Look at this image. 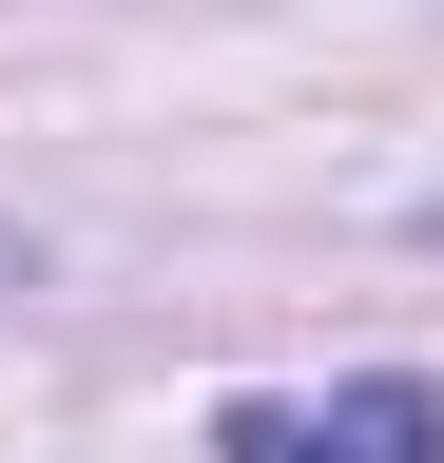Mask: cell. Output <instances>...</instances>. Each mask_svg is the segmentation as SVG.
I'll return each instance as SVG.
<instances>
[{"label":"cell","instance_id":"obj_1","mask_svg":"<svg viewBox=\"0 0 444 463\" xmlns=\"http://www.w3.org/2000/svg\"><path fill=\"white\" fill-rule=\"evenodd\" d=\"M251 463H444V386H348V405H309V425H232Z\"/></svg>","mask_w":444,"mask_h":463},{"label":"cell","instance_id":"obj_2","mask_svg":"<svg viewBox=\"0 0 444 463\" xmlns=\"http://www.w3.org/2000/svg\"><path fill=\"white\" fill-rule=\"evenodd\" d=\"M0 289H39V232H0Z\"/></svg>","mask_w":444,"mask_h":463},{"label":"cell","instance_id":"obj_3","mask_svg":"<svg viewBox=\"0 0 444 463\" xmlns=\"http://www.w3.org/2000/svg\"><path fill=\"white\" fill-rule=\"evenodd\" d=\"M425 232H444V213H425Z\"/></svg>","mask_w":444,"mask_h":463}]
</instances>
